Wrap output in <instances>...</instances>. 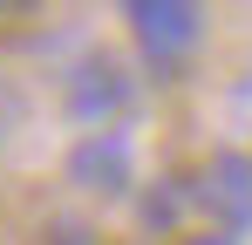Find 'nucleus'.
<instances>
[{
	"instance_id": "obj_2",
	"label": "nucleus",
	"mask_w": 252,
	"mask_h": 245,
	"mask_svg": "<svg viewBox=\"0 0 252 245\" xmlns=\"http://www.w3.org/2000/svg\"><path fill=\"white\" fill-rule=\"evenodd\" d=\"M184 191H191V211H198L205 225L232 232V239L252 232V150H246V143L211 150V157L184 177Z\"/></svg>"
},
{
	"instance_id": "obj_6",
	"label": "nucleus",
	"mask_w": 252,
	"mask_h": 245,
	"mask_svg": "<svg viewBox=\"0 0 252 245\" xmlns=\"http://www.w3.org/2000/svg\"><path fill=\"white\" fill-rule=\"evenodd\" d=\"M170 245H239L232 232H218V225H198V232H177Z\"/></svg>"
},
{
	"instance_id": "obj_3",
	"label": "nucleus",
	"mask_w": 252,
	"mask_h": 245,
	"mask_svg": "<svg viewBox=\"0 0 252 245\" xmlns=\"http://www.w3.org/2000/svg\"><path fill=\"white\" fill-rule=\"evenodd\" d=\"M62 109H68V122H75V129H109V122H129V109H136V75H129L123 61H109V55H89V61H75V75H68Z\"/></svg>"
},
{
	"instance_id": "obj_5",
	"label": "nucleus",
	"mask_w": 252,
	"mask_h": 245,
	"mask_svg": "<svg viewBox=\"0 0 252 245\" xmlns=\"http://www.w3.org/2000/svg\"><path fill=\"white\" fill-rule=\"evenodd\" d=\"M225 116L239 136H252V55L239 61V75H232V95H225Z\"/></svg>"
},
{
	"instance_id": "obj_1",
	"label": "nucleus",
	"mask_w": 252,
	"mask_h": 245,
	"mask_svg": "<svg viewBox=\"0 0 252 245\" xmlns=\"http://www.w3.org/2000/svg\"><path fill=\"white\" fill-rule=\"evenodd\" d=\"M123 28L136 61L157 82H170L205 48V0H123Z\"/></svg>"
},
{
	"instance_id": "obj_4",
	"label": "nucleus",
	"mask_w": 252,
	"mask_h": 245,
	"mask_svg": "<svg viewBox=\"0 0 252 245\" xmlns=\"http://www.w3.org/2000/svg\"><path fill=\"white\" fill-rule=\"evenodd\" d=\"M68 184L89 191V198H123L129 184H136V143H129L123 122L75 136V150H68Z\"/></svg>"
},
{
	"instance_id": "obj_7",
	"label": "nucleus",
	"mask_w": 252,
	"mask_h": 245,
	"mask_svg": "<svg viewBox=\"0 0 252 245\" xmlns=\"http://www.w3.org/2000/svg\"><path fill=\"white\" fill-rule=\"evenodd\" d=\"M21 7H34V0H0V14H21Z\"/></svg>"
}]
</instances>
